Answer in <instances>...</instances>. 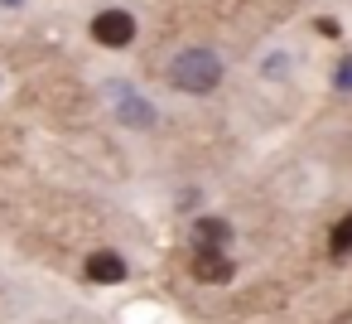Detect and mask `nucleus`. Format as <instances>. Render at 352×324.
<instances>
[{"instance_id":"1","label":"nucleus","mask_w":352,"mask_h":324,"mask_svg":"<svg viewBox=\"0 0 352 324\" xmlns=\"http://www.w3.org/2000/svg\"><path fill=\"white\" fill-rule=\"evenodd\" d=\"M169 78H174V88H179V92H212V88H217V78H222V63H217L212 54H203V49H188V54H179V59H174Z\"/></svg>"},{"instance_id":"5","label":"nucleus","mask_w":352,"mask_h":324,"mask_svg":"<svg viewBox=\"0 0 352 324\" xmlns=\"http://www.w3.org/2000/svg\"><path fill=\"white\" fill-rule=\"evenodd\" d=\"M227 237H232V227H227V223H217V218H198V227H193V242H198L203 252H222V247H227Z\"/></svg>"},{"instance_id":"7","label":"nucleus","mask_w":352,"mask_h":324,"mask_svg":"<svg viewBox=\"0 0 352 324\" xmlns=\"http://www.w3.org/2000/svg\"><path fill=\"white\" fill-rule=\"evenodd\" d=\"M121 112H126V117H131V121H140V126H145V121H150V112H145V107H140V102H135V97H126V92H121Z\"/></svg>"},{"instance_id":"4","label":"nucleus","mask_w":352,"mask_h":324,"mask_svg":"<svg viewBox=\"0 0 352 324\" xmlns=\"http://www.w3.org/2000/svg\"><path fill=\"white\" fill-rule=\"evenodd\" d=\"M87 276L102 281V285H111V281L126 276V261H121L116 252H92V256H87Z\"/></svg>"},{"instance_id":"6","label":"nucleus","mask_w":352,"mask_h":324,"mask_svg":"<svg viewBox=\"0 0 352 324\" xmlns=\"http://www.w3.org/2000/svg\"><path fill=\"white\" fill-rule=\"evenodd\" d=\"M347 252H352V213L333 227V256H347Z\"/></svg>"},{"instance_id":"8","label":"nucleus","mask_w":352,"mask_h":324,"mask_svg":"<svg viewBox=\"0 0 352 324\" xmlns=\"http://www.w3.org/2000/svg\"><path fill=\"white\" fill-rule=\"evenodd\" d=\"M338 88H352V59H347V63L338 68Z\"/></svg>"},{"instance_id":"2","label":"nucleus","mask_w":352,"mask_h":324,"mask_svg":"<svg viewBox=\"0 0 352 324\" xmlns=\"http://www.w3.org/2000/svg\"><path fill=\"white\" fill-rule=\"evenodd\" d=\"M92 39H97V44H107V49H121V44H131V39H135V20H131V15H121V10H107V15H97V20H92Z\"/></svg>"},{"instance_id":"3","label":"nucleus","mask_w":352,"mask_h":324,"mask_svg":"<svg viewBox=\"0 0 352 324\" xmlns=\"http://www.w3.org/2000/svg\"><path fill=\"white\" fill-rule=\"evenodd\" d=\"M193 276L198 281H232V261L222 256V252H193Z\"/></svg>"}]
</instances>
